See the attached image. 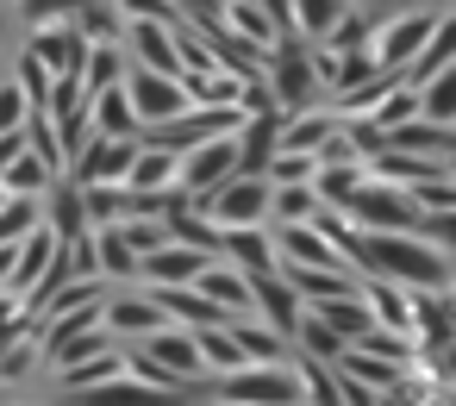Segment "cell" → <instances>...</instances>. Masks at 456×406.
Masks as SVG:
<instances>
[{
	"label": "cell",
	"mask_w": 456,
	"mask_h": 406,
	"mask_svg": "<svg viewBox=\"0 0 456 406\" xmlns=\"http://www.w3.org/2000/svg\"><path fill=\"white\" fill-rule=\"evenodd\" d=\"M319 231L344 250L350 269L375 275V281H419V288H444V250L412 238V231H344L338 219H319Z\"/></svg>",
	"instance_id": "1"
},
{
	"label": "cell",
	"mask_w": 456,
	"mask_h": 406,
	"mask_svg": "<svg viewBox=\"0 0 456 406\" xmlns=\"http://www.w3.org/2000/svg\"><path fill=\"white\" fill-rule=\"evenodd\" d=\"M344 213H350L362 231H419V200H412V188L381 182V175H369V182L350 194Z\"/></svg>",
	"instance_id": "2"
},
{
	"label": "cell",
	"mask_w": 456,
	"mask_h": 406,
	"mask_svg": "<svg viewBox=\"0 0 456 406\" xmlns=\"http://www.w3.org/2000/svg\"><path fill=\"white\" fill-rule=\"evenodd\" d=\"M431 32H437V13H431V7H425V13H394V20H381V32L369 38V57H375V69L412 76V63L425 57Z\"/></svg>",
	"instance_id": "3"
},
{
	"label": "cell",
	"mask_w": 456,
	"mask_h": 406,
	"mask_svg": "<svg viewBox=\"0 0 456 406\" xmlns=\"http://www.w3.org/2000/svg\"><path fill=\"white\" fill-rule=\"evenodd\" d=\"M263 88H269V101L281 107V113H306L313 107V94H319V69H313V45H275L269 51V76H263Z\"/></svg>",
	"instance_id": "4"
},
{
	"label": "cell",
	"mask_w": 456,
	"mask_h": 406,
	"mask_svg": "<svg viewBox=\"0 0 456 406\" xmlns=\"http://www.w3.org/2000/svg\"><path fill=\"white\" fill-rule=\"evenodd\" d=\"M126 94H132L138 126H169V119H182V113L194 107L188 76H163V69H144V63L126 69Z\"/></svg>",
	"instance_id": "5"
},
{
	"label": "cell",
	"mask_w": 456,
	"mask_h": 406,
	"mask_svg": "<svg viewBox=\"0 0 456 406\" xmlns=\"http://www.w3.org/2000/svg\"><path fill=\"white\" fill-rule=\"evenodd\" d=\"M269 200H275L269 175H232V182H219L213 194H194V207H200L219 231H232V225H263Z\"/></svg>",
	"instance_id": "6"
},
{
	"label": "cell",
	"mask_w": 456,
	"mask_h": 406,
	"mask_svg": "<svg viewBox=\"0 0 456 406\" xmlns=\"http://www.w3.org/2000/svg\"><path fill=\"white\" fill-rule=\"evenodd\" d=\"M219 394H225V400H244V406H300L306 375H288L281 362H275V369H238V375H225Z\"/></svg>",
	"instance_id": "7"
},
{
	"label": "cell",
	"mask_w": 456,
	"mask_h": 406,
	"mask_svg": "<svg viewBox=\"0 0 456 406\" xmlns=\"http://www.w3.org/2000/svg\"><path fill=\"white\" fill-rule=\"evenodd\" d=\"M232 175H238V132H219V138H207L182 157V188L188 194H213Z\"/></svg>",
	"instance_id": "8"
},
{
	"label": "cell",
	"mask_w": 456,
	"mask_h": 406,
	"mask_svg": "<svg viewBox=\"0 0 456 406\" xmlns=\"http://www.w3.org/2000/svg\"><path fill=\"white\" fill-rule=\"evenodd\" d=\"M26 51H32V57L63 82V76H82V69H88V51H94V45H88V32L69 20V26H38Z\"/></svg>",
	"instance_id": "9"
},
{
	"label": "cell",
	"mask_w": 456,
	"mask_h": 406,
	"mask_svg": "<svg viewBox=\"0 0 456 406\" xmlns=\"http://www.w3.org/2000/svg\"><path fill=\"white\" fill-rule=\"evenodd\" d=\"M138 163V138H94L69 169H76V188H101V182H126Z\"/></svg>",
	"instance_id": "10"
},
{
	"label": "cell",
	"mask_w": 456,
	"mask_h": 406,
	"mask_svg": "<svg viewBox=\"0 0 456 406\" xmlns=\"http://www.w3.org/2000/svg\"><path fill=\"white\" fill-rule=\"evenodd\" d=\"M126 38H132V57H138L144 69L188 76V63H182V45H175V26H169V20H132V26H126Z\"/></svg>",
	"instance_id": "11"
},
{
	"label": "cell",
	"mask_w": 456,
	"mask_h": 406,
	"mask_svg": "<svg viewBox=\"0 0 456 406\" xmlns=\"http://www.w3.org/2000/svg\"><path fill=\"white\" fill-rule=\"evenodd\" d=\"M76 406H182V387H151L138 375H113L101 387H82Z\"/></svg>",
	"instance_id": "12"
},
{
	"label": "cell",
	"mask_w": 456,
	"mask_h": 406,
	"mask_svg": "<svg viewBox=\"0 0 456 406\" xmlns=\"http://www.w3.org/2000/svg\"><path fill=\"white\" fill-rule=\"evenodd\" d=\"M138 269H144L151 281H169V288H182V281H200V275L213 269V250H194V244H175V238H169V244H157V250H151Z\"/></svg>",
	"instance_id": "13"
},
{
	"label": "cell",
	"mask_w": 456,
	"mask_h": 406,
	"mask_svg": "<svg viewBox=\"0 0 456 406\" xmlns=\"http://www.w3.org/2000/svg\"><path fill=\"white\" fill-rule=\"evenodd\" d=\"M275 250H288V263H300V269H350V263H344V250H338L313 219H306V225H281Z\"/></svg>",
	"instance_id": "14"
},
{
	"label": "cell",
	"mask_w": 456,
	"mask_h": 406,
	"mask_svg": "<svg viewBox=\"0 0 456 406\" xmlns=\"http://www.w3.org/2000/svg\"><path fill=\"white\" fill-rule=\"evenodd\" d=\"M57 250H63V231H51V225H32L26 231V244H20V269H13V294H32L45 275H51V263H57Z\"/></svg>",
	"instance_id": "15"
},
{
	"label": "cell",
	"mask_w": 456,
	"mask_h": 406,
	"mask_svg": "<svg viewBox=\"0 0 456 406\" xmlns=\"http://www.w3.org/2000/svg\"><path fill=\"white\" fill-rule=\"evenodd\" d=\"M151 300L163 306V319H182V325H194V331H200V325H232V319H225L200 288H194V281H182V288L157 281V288H151Z\"/></svg>",
	"instance_id": "16"
},
{
	"label": "cell",
	"mask_w": 456,
	"mask_h": 406,
	"mask_svg": "<svg viewBox=\"0 0 456 406\" xmlns=\"http://www.w3.org/2000/svg\"><path fill=\"white\" fill-rule=\"evenodd\" d=\"M250 288H256V306H263V319H269V331H300V294L288 288V275L281 269H269V275H250Z\"/></svg>",
	"instance_id": "17"
},
{
	"label": "cell",
	"mask_w": 456,
	"mask_h": 406,
	"mask_svg": "<svg viewBox=\"0 0 456 406\" xmlns=\"http://www.w3.org/2000/svg\"><path fill=\"white\" fill-rule=\"evenodd\" d=\"M219 26L238 32L250 51H275V45H281V32H275V20H269L263 0H225V7H219Z\"/></svg>",
	"instance_id": "18"
},
{
	"label": "cell",
	"mask_w": 456,
	"mask_h": 406,
	"mask_svg": "<svg viewBox=\"0 0 456 406\" xmlns=\"http://www.w3.org/2000/svg\"><path fill=\"white\" fill-rule=\"evenodd\" d=\"M387 150L450 163V157H456V132H450V126H431V119H406V126H394V132H387Z\"/></svg>",
	"instance_id": "19"
},
{
	"label": "cell",
	"mask_w": 456,
	"mask_h": 406,
	"mask_svg": "<svg viewBox=\"0 0 456 406\" xmlns=\"http://www.w3.org/2000/svg\"><path fill=\"white\" fill-rule=\"evenodd\" d=\"M126 188H138V194H169V188H182V157L163 150V144H138V163H132Z\"/></svg>",
	"instance_id": "20"
},
{
	"label": "cell",
	"mask_w": 456,
	"mask_h": 406,
	"mask_svg": "<svg viewBox=\"0 0 456 406\" xmlns=\"http://www.w3.org/2000/svg\"><path fill=\"white\" fill-rule=\"evenodd\" d=\"M350 13H356V0H294V32L306 45H331Z\"/></svg>",
	"instance_id": "21"
},
{
	"label": "cell",
	"mask_w": 456,
	"mask_h": 406,
	"mask_svg": "<svg viewBox=\"0 0 456 406\" xmlns=\"http://www.w3.org/2000/svg\"><path fill=\"white\" fill-rule=\"evenodd\" d=\"M219 250H225L232 269H244V275H269V269H281V263H275V244H269L256 225H232V231H219Z\"/></svg>",
	"instance_id": "22"
},
{
	"label": "cell",
	"mask_w": 456,
	"mask_h": 406,
	"mask_svg": "<svg viewBox=\"0 0 456 406\" xmlns=\"http://www.w3.org/2000/svg\"><path fill=\"white\" fill-rule=\"evenodd\" d=\"M88 119H94V138H138V132H144V126H138V113H132L126 82H119V88H107V94H94V101H88Z\"/></svg>",
	"instance_id": "23"
},
{
	"label": "cell",
	"mask_w": 456,
	"mask_h": 406,
	"mask_svg": "<svg viewBox=\"0 0 456 406\" xmlns=\"http://www.w3.org/2000/svg\"><path fill=\"white\" fill-rule=\"evenodd\" d=\"M157 362H169L182 381H200L207 375V356H200V337L194 331H151V344H144Z\"/></svg>",
	"instance_id": "24"
},
{
	"label": "cell",
	"mask_w": 456,
	"mask_h": 406,
	"mask_svg": "<svg viewBox=\"0 0 456 406\" xmlns=\"http://www.w3.org/2000/svg\"><path fill=\"white\" fill-rule=\"evenodd\" d=\"M194 288H200V294H207L219 313H238V319L256 306V288H250V275H244V269H207Z\"/></svg>",
	"instance_id": "25"
},
{
	"label": "cell",
	"mask_w": 456,
	"mask_h": 406,
	"mask_svg": "<svg viewBox=\"0 0 456 406\" xmlns=\"http://www.w3.org/2000/svg\"><path fill=\"white\" fill-rule=\"evenodd\" d=\"M319 319L350 344V337H369L381 319H375V306H362V294H331V300H319Z\"/></svg>",
	"instance_id": "26"
},
{
	"label": "cell",
	"mask_w": 456,
	"mask_h": 406,
	"mask_svg": "<svg viewBox=\"0 0 456 406\" xmlns=\"http://www.w3.org/2000/svg\"><path fill=\"white\" fill-rule=\"evenodd\" d=\"M194 337H200V356H207V369H219V375H238V369H250V350L238 344V331H232V325H200Z\"/></svg>",
	"instance_id": "27"
},
{
	"label": "cell",
	"mask_w": 456,
	"mask_h": 406,
	"mask_svg": "<svg viewBox=\"0 0 456 406\" xmlns=\"http://www.w3.org/2000/svg\"><path fill=\"white\" fill-rule=\"evenodd\" d=\"M419 119H431V126H450V132H456V63H450V69H437L431 82H419Z\"/></svg>",
	"instance_id": "28"
},
{
	"label": "cell",
	"mask_w": 456,
	"mask_h": 406,
	"mask_svg": "<svg viewBox=\"0 0 456 406\" xmlns=\"http://www.w3.org/2000/svg\"><path fill=\"white\" fill-rule=\"evenodd\" d=\"M331 132H338L331 113H288V126H281V150H306V157H319Z\"/></svg>",
	"instance_id": "29"
},
{
	"label": "cell",
	"mask_w": 456,
	"mask_h": 406,
	"mask_svg": "<svg viewBox=\"0 0 456 406\" xmlns=\"http://www.w3.org/2000/svg\"><path fill=\"white\" fill-rule=\"evenodd\" d=\"M450 63H456V13H437V32H431V45H425V57L412 63V76H406V82L419 88V82H431V76H437V69H450Z\"/></svg>",
	"instance_id": "30"
},
{
	"label": "cell",
	"mask_w": 456,
	"mask_h": 406,
	"mask_svg": "<svg viewBox=\"0 0 456 406\" xmlns=\"http://www.w3.org/2000/svg\"><path fill=\"white\" fill-rule=\"evenodd\" d=\"M369 182V169L362 163H325L319 175H313V188H319V200L325 207H350V194Z\"/></svg>",
	"instance_id": "31"
},
{
	"label": "cell",
	"mask_w": 456,
	"mask_h": 406,
	"mask_svg": "<svg viewBox=\"0 0 456 406\" xmlns=\"http://www.w3.org/2000/svg\"><path fill=\"white\" fill-rule=\"evenodd\" d=\"M362 300H369V306H375V319H381L387 331H400V337L419 325V319H412V300H406L394 281H375V288H362Z\"/></svg>",
	"instance_id": "32"
},
{
	"label": "cell",
	"mask_w": 456,
	"mask_h": 406,
	"mask_svg": "<svg viewBox=\"0 0 456 406\" xmlns=\"http://www.w3.org/2000/svg\"><path fill=\"white\" fill-rule=\"evenodd\" d=\"M51 175H57V169H51L38 150H26V157H13V169L0 175V182H7V194H13V200H32V194H45V188H51Z\"/></svg>",
	"instance_id": "33"
},
{
	"label": "cell",
	"mask_w": 456,
	"mask_h": 406,
	"mask_svg": "<svg viewBox=\"0 0 456 406\" xmlns=\"http://www.w3.org/2000/svg\"><path fill=\"white\" fill-rule=\"evenodd\" d=\"M400 82H406V76H394V69H375L369 82H356V88H344V94H338V113H375V107H381V101H387Z\"/></svg>",
	"instance_id": "34"
},
{
	"label": "cell",
	"mask_w": 456,
	"mask_h": 406,
	"mask_svg": "<svg viewBox=\"0 0 456 406\" xmlns=\"http://www.w3.org/2000/svg\"><path fill=\"white\" fill-rule=\"evenodd\" d=\"M94 250H101V275H138V263H144L119 225H94Z\"/></svg>",
	"instance_id": "35"
},
{
	"label": "cell",
	"mask_w": 456,
	"mask_h": 406,
	"mask_svg": "<svg viewBox=\"0 0 456 406\" xmlns=\"http://www.w3.org/2000/svg\"><path fill=\"white\" fill-rule=\"evenodd\" d=\"M107 325L113 331H138V337H151V331H163V306L144 294V300H113L107 306Z\"/></svg>",
	"instance_id": "36"
},
{
	"label": "cell",
	"mask_w": 456,
	"mask_h": 406,
	"mask_svg": "<svg viewBox=\"0 0 456 406\" xmlns=\"http://www.w3.org/2000/svg\"><path fill=\"white\" fill-rule=\"evenodd\" d=\"M94 7H101V0H20V20L38 32V26H69V20H82Z\"/></svg>",
	"instance_id": "37"
},
{
	"label": "cell",
	"mask_w": 456,
	"mask_h": 406,
	"mask_svg": "<svg viewBox=\"0 0 456 406\" xmlns=\"http://www.w3.org/2000/svg\"><path fill=\"white\" fill-rule=\"evenodd\" d=\"M338 369H344V375H356V381H369L375 394H394V387H400L394 356H356V350H344V356H338Z\"/></svg>",
	"instance_id": "38"
},
{
	"label": "cell",
	"mask_w": 456,
	"mask_h": 406,
	"mask_svg": "<svg viewBox=\"0 0 456 406\" xmlns=\"http://www.w3.org/2000/svg\"><path fill=\"white\" fill-rule=\"evenodd\" d=\"M313 207H319V188H313V182H288V188H275V200H269V213H275L281 225H306Z\"/></svg>",
	"instance_id": "39"
},
{
	"label": "cell",
	"mask_w": 456,
	"mask_h": 406,
	"mask_svg": "<svg viewBox=\"0 0 456 406\" xmlns=\"http://www.w3.org/2000/svg\"><path fill=\"white\" fill-rule=\"evenodd\" d=\"M406 119H419V88H412V82H400V88L369 113V126H375V132H394V126H406Z\"/></svg>",
	"instance_id": "40"
},
{
	"label": "cell",
	"mask_w": 456,
	"mask_h": 406,
	"mask_svg": "<svg viewBox=\"0 0 456 406\" xmlns=\"http://www.w3.org/2000/svg\"><path fill=\"white\" fill-rule=\"evenodd\" d=\"M82 82H88V101H94V94H107V88H119V51L94 45V51H88V69H82Z\"/></svg>",
	"instance_id": "41"
},
{
	"label": "cell",
	"mask_w": 456,
	"mask_h": 406,
	"mask_svg": "<svg viewBox=\"0 0 456 406\" xmlns=\"http://www.w3.org/2000/svg\"><path fill=\"white\" fill-rule=\"evenodd\" d=\"M300 344H306V356H313V362H338V356L350 350V344H344L325 319H306V325H300Z\"/></svg>",
	"instance_id": "42"
},
{
	"label": "cell",
	"mask_w": 456,
	"mask_h": 406,
	"mask_svg": "<svg viewBox=\"0 0 456 406\" xmlns=\"http://www.w3.org/2000/svg\"><path fill=\"white\" fill-rule=\"evenodd\" d=\"M313 175H319V157H306V150H275V163H269V182H275V188L313 182Z\"/></svg>",
	"instance_id": "43"
},
{
	"label": "cell",
	"mask_w": 456,
	"mask_h": 406,
	"mask_svg": "<svg viewBox=\"0 0 456 406\" xmlns=\"http://www.w3.org/2000/svg\"><path fill=\"white\" fill-rule=\"evenodd\" d=\"M232 331H238V344L250 350V362H281V331H269V325H244V319H238Z\"/></svg>",
	"instance_id": "44"
},
{
	"label": "cell",
	"mask_w": 456,
	"mask_h": 406,
	"mask_svg": "<svg viewBox=\"0 0 456 406\" xmlns=\"http://www.w3.org/2000/svg\"><path fill=\"white\" fill-rule=\"evenodd\" d=\"M126 375H138V381H151V387H188L169 362H157L151 350H126Z\"/></svg>",
	"instance_id": "45"
},
{
	"label": "cell",
	"mask_w": 456,
	"mask_h": 406,
	"mask_svg": "<svg viewBox=\"0 0 456 406\" xmlns=\"http://www.w3.org/2000/svg\"><path fill=\"white\" fill-rule=\"evenodd\" d=\"M26 119H32V101L20 82H7L0 88V132H26Z\"/></svg>",
	"instance_id": "46"
},
{
	"label": "cell",
	"mask_w": 456,
	"mask_h": 406,
	"mask_svg": "<svg viewBox=\"0 0 456 406\" xmlns=\"http://www.w3.org/2000/svg\"><path fill=\"white\" fill-rule=\"evenodd\" d=\"M113 7H119L126 20H169V26H182V7H175V0H113Z\"/></svg>",
	"instance_id": "47"
},
{
	"label": "cell",
	"mask_w": 456,
	"mask_h": 406,
	"mask_svg": "<svg viewBox=\"0 0 456 406\" xmlns=\"http://www.w3.org/2000/svg\"><path fill=\"white\" fill-rule=\"evenodd\" d=\"M419 238L437 244V250H456V207H450V213H425V219H419Z\"/></svg>",
	"instance_id": "48"
},
{
	"label": "cell",
	"mask_w": 456,
	"mask_h": 406,
	"mask_svg": "<svg viewBox=\"0 0 456 406\" xmlns=\"http://www.w3.org/2000/svg\"><path fill=\"white\" fill-rule=\"evenodd\" d=\"M20 331H26V319H20V306H13V300H0V356H7V350L20 344Z\"/></svg>",
	"instance_id": "49"
},
{
	"label": "cell",
	"mask_w": 456,
	"mask_h": 406,
	"mask_svg": "<svg viewBox=\"0 0 456 406\" xmlns=\"http://www.w3.org/2000/svg\"><path fill=\"white\" fill-rule=\"evenodd\" d=\"M369 7H375L381 20H394V13H425V7L437 13V7H444V0H369Z\"/></svg>",
	"instance_id": "50"
},
{
	"label": "cell",
	"mask_w": 456,
	"mask_h": 406,
	"mask_svg": "<svg viewBox=\"0 0 456 406\" xmlns=\"http://www.w3.org/2000/svg\"><path fill=\"white\" fill-rule=\"evenodd\" d=\"M26 150H32V138H26V132H0V175H7V169H13V157H26Z\"/></svg>",
	"instance_id": "51"
},
{
	"label": "cell",
	"mask_w": 456,
	"mask_h": 406,
	"mask_svg": "<svg viewBox=\"0 0 456 406\" xmlns=\"http://www.w3.org/2000/svg\"><path fill=\"white\" fill-rule=\"evenodd\" d=\"M306 387H313V400H319V406H338V387H331L319 369H306Z\"/></svg>",
	"instance_id": "52"
},
{
	"label": "cell",
	"mask_w": 456,
	"mask_h": 406,
	"mask_svg": "<svg viewBox=\"0 0 456 406\" xmlns=\"http://www.w3.org/2000/svg\"><path fill=\"white\" fill-rule=\"evenodd\" d=\"M20 244H26V238H20ZM20 244H0V288H7L13 269H20Z\"/></svg>",
	"instance_id": "53"
},
{
	"label": "cell",
	"mask_w": 456,
	"mask_h": 406,
	"mask_svg": "<svg viewBox=\"0 0 456 406\" xmlns=\"http://www.w3.org/2000/svg\"><path fill=\"white\" fill-rule=\"evenodd\" d=\"M26 362H32V350H26V344H13V350H7V356H0V375H20V369H26Z\"/></svg>",
	"instance_id": "54"
},
{
	"label": "cell",
	"mask_w": 456,
	"mask_h": 406,
	"mask_svg": "<svg viewBox=\"0 0 456 406\" xmlns=\"http://www.w3.org/2000/svg\"><path fill=\"white\" fill-rule=\"evenodd\" d=\"M175 7H182V13H194V20H207V13H219V7H225V0H175Z\"/></svg>",
	"instance_id": "55"
},
{
	"label": "cell",
	"mask_w": 456,
	"mask_h": 406,
	"mask_svg": "<svg viewBox=\"0 0 456 406\" xmlns=\"http://www.w3.org/2000/svg\"><path fill=\"white\" fill-rule=\"evenodd\" d=\"M7 207H13V194H7V182H0V213H7Z\"/></svg>",
	"instance_id": "56"
},
{
	"label": "cell",
	"mask_w": 456,
	"mask_h": 406,
	"mask_svg": "<svg viewBox=\"0 0 456 406\" xmlns=\"http://www.w3.org/2000/svg\"><path fill=\"white\" fill-rule=\"evenodd\" d=\"M450 169H456V157H450Z\"/></svg>",
	"instance_id": "57"
}]
</instances>
